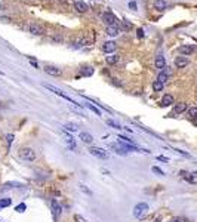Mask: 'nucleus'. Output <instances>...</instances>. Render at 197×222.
Listing matches in <instances>:
<instances>
[{"instance_id":"1","label":"nucleus","mask_w":197,"mask_h":222,"mask_svg":"<svg viewBox=\"0 0 197 222\" xmlns=\"http://www.w3.org/2000/svg\"><path fill=\"white\" fill-rule=\"evenodd\" d=\"M18 157L21 160H24V161H34V160H36V151L30 147H24L19 150Z\"/></svg>"},{"instance_id":"2","label":"nucleus","mask_w":197,"mask_h":222,"mask_svg":"<svg viewBox=\"0 0 197 222\" xmlns=\"http://www.w3.org/2000/svg\"><path fill=\"white\" fill-rule=\"evenodd\" d=\"M147 212H148V205L144 203V201H141L138 205L134 207V216L136 219H142V218L147 215Z\"/></svg>"},{"instance_id":"3","label":"nucleus","mask_w":197,"mask_h":222,"mask_svg":"<svg viewBox=\"0 0 197 222\" xmlns=\"http://www.w3.org/2000/svg\"><path fill=\"white\" fill-rule=\"evenodd\" d=\"M89 153L92 154L93 157H98V159H101V160H105L110 157V154H108L104 148H99V147H90Z\"/></svg>"},{"instance_id":"4","label":"nucleus","mask_w":197,"mask_h":222,"mask_svg":"<svg viewBox=\"0 0 197 222\" xmlns=\"http://www.w3.org/2000/svg\"><path fill=\"white\" fill-rule=\"evenodd\" d=\"M102 21H104V24H107V27H110V25L117 24V18L114 17L111 12H105V13L102 15Z\"/></svg>"},{"instance_id":"5","label":"nucleus","mask_w":197,"mask_h":222,"mask_svg":"<svg viewBox=\"0 0 197 222\" xmlns=\"http://www.w3.org/2000/svg\"><path fill=\"white\" fill-rule=\"evenodd\" d=\"M28 30H30V33H31V34H34V36H42L43 33H45V28H43L42 25H39V24H36V22L30 24Z\"/></svg>"},{"instance_id":"6","label":"nucleus","mask_w":197,"mask_h":222,"mask_svg":"<svg viewBox=\"0 0 197 222\" xmlns=\"http://www.w3.org/2000/svg\"><path fill=\"white\" fill-rule=\"evenodd\" d=\"M45 73L49 74V76H53V77H59L62 74L61 68H56V67H52V65H45Z\"/></svg>"},{"instance_id":"7","label":"nucleus","mask_w":197,"mask_h":222,"mask_svg":"<svg viewBox=\"0 0 197 222\" xmlns=\"http://www.w3.org/2000/svg\"><path fill=\"white\" fill-rule=\"evenodd\" d=\"M74 9L77 12H80V13H84V12H88L89 6H88V3H84L82 0H76L74 2Z\"/></svg>"},{"instance_id":"8","label":"nucleus","mask_w":197,"mask_h":222,"mask_svg":"<svg viewBox=\"0 0 197 222\" xmlns=\"http://www.w3.org/2000/svg\"><path fill=\"white\" fill-rule=\"evenodd\" d=\"M116 43L113 42V40H108V42H105L104 43V46H102V51L105 52V53H113V52L116 51Z\"/></svg>"},{"instance_id":"9","label":"nucleus","mask_w":197,"mask_h":222,"mask_svg":"<svg viewBox=\"0 0 197 222\" xmlns=\"http://www.w3.org/2000/svg\"><path fill=\"white\" fill-rule=\"evenodd\" d=\"M108 147L111 148V150H114V153L120 154V155H126V151L123 150V147H122L120 142H111V144H108Z\"/></svg>"},{"instance_id":"10","label":"nucleus","mask_w":197,"mask_h":222,"mask_svg":"<svg viewBox=\"0 0 197 222\" xmlns=\"http://www.w3.org/2000/svg\"><path fill=\"white\" fill-rule=\"evenodd\" d=\"M179 53L181 55H184V57H188V55H191L193 52H194V47H193L191 45H182L179 46Z\"/></svg>"},{"instance_id":"11","label":"nucleus","mask_w":197,"mask_h":222,"mask_svg":"<svg viewBox=\"0 0 197 222\" xmlns=\"http://www.w3.org/2000/svg\"><path fill=\"white\" fill-rule=\"evenodd\" d=\"M107 34L110 36V37H117V36L120 34V27H119L117 24L107 27Z\"/></svg>"},{"instance_id":"12","label":"nucleus","mask_w":197,"mask_h":222,"mask_svg":"<svg viewBox=\"0 0 197 222\" xmlns=\"http://www.w3.org/2000/svg\"><path fill=\"white\" fill-rule=\"evenodd\" d=\"M175 65L176 68H184L188 65V58L187 57H176L175 58Z\"/></svg>"},{"instance_id":"13","label":"nucleus","mask_w":197,"mask_h":222,"mask_svg":"<svg viewBox=\"0 0 197 222\" xmlns=\"http://www.w3.org/2000/svg\"><path fill=\"white\" fill-rule=\"evenodd\" d=\"M154 65H156V68H159V70L166 68V59H164L163 55H157V57H156Z\"/></svg>"},{"instance_id":"14","label":"nucleus","mask_w":197,"mask_h":222,"mask_svg":"<svg viewBox=\"0 0 197 222\" xmlns=\"http://www.w3.org/2000/svg\"><path fill=\"white\" fill-rule=\"evenodd\" d=\"M174 104H175V99L172 95L166 93V95L162 98V107H170V105H174Z\"/></svg>"},{"instance_id":"15","label":"nucleus","mask_w":197,"mask_h":222,"mask_svg":"<svg viewBox=\"0 0 197 222\" xmlns=\"http://www.w3.org/2000/svg\"><path fill=\"white\" fill-rule=\"evenodd\" d=\"M79 138L82 139V142H84V144H92L93 142V136H92L90 133H88V132H80Z\"/></svg>"},{"instance_id":"16","label":"nucleus","mask_w":197,"mask_h":222,"mask_svg":"<svg viewBox=\"0 0 197 222\" xmlns=\"http://www.w3.org/2000/svg\"><path fill=\"white\" fill-rule=\"evenodd\" d=\"M185 110H187V104L185 102H179V104H176V105H175L174 113L175 114H181V113H184Z\"/></svg>"},{"instance_id":"17","label":"nucleus","mask_w":197,"mask_h":222,"mask_svg":"<svg viewBox=\"0 0 197 222\" xmlns=\"http://www.w3.org/2000/svg\"><path fill=\"white\" fill-rule=\"evenodd\" d=\"M52 210H53L55 218L61 215V206L58 205V201H56V200H52Z\"/></svg>"},{"instance_id":"18","label":"nucleus","mask_w":197,"mask_h":222,"mask_svg":"<svg viewBox=\"0 0 197 222\" xmlns=\"http://www.w3.org/2000/svg\"><path fill=\"white\" fill-rule=\"evenodd\" d=\"M166 2L164 0H154V7L157 9V11H164L166 9Z\"/></svg>"},{"instance_id":"19","label":"nucleus","mask_w":197,"mask_h":222,"mask_svg":"<svg viewBox=\"0 0 197 222\" xmlns=\"http://www.w3.org/2000/svg\"><path fill=\"white\" fill-rule=\"evenodd\" d=\"M43 87H46L48 91H51V92H53V93H56V95H59L61 96L64 92L61 91V89H58V87H55V86H52V85H46V83H43Z\"/></svg>"},{"instance_id":"20","label":"nucleus","mask_w":197,"mask_h":222,"mask_svg":"<svg viewBox=\"0 0 197 222\" xmlns=\"http://www.w3.org/2000/svg\"><path fill=\"white\" fill-rule=\"evenodd\" d=\"M119 59H120V57H119V55H108V57H105V61H107V64H110V65H113V64H117Z\"/></svg>"},{"instance_id":"21","label":"nucleus","mask_w":197,"mask_h":222,"mask_svg":"<svg viewBox=\"0 0 197 222\" xmlns=\"http://www.w3.org/2000/svg\"><path fill=\"white\" fill-rule=\"evenodd\" d=\"M163 89V83L162 81H159V80H154L153 81V91L154 92H162Z\"/></svg>"},{"instance_id":"22","label":"nucleus","mask_w":197,"mask_h":222,"mask_svg":"<svg viewBox=\"0 0 197 222\" xmlns=\"http://www.w3.org/2000/svg\"><path fill=\"white\" fill-rule=\"evenodd\" d=\"M168 79H169V74L166 73V71H160V74L157 76V80H159V81H162L163 85L168 81Z\"/></svg>"},{"instance_id":"23","label":"nucleus","mask_w":197,"mask_h":222,"mask_svg":"<svg viewBox=\"0 0 197 222\" xmlns=\"http://www.w3.org/2000/svg\"><path fill=\"white\" fill-rule=\"evenodd\" d=\"M12 205V199H0V209L9 207Z\"/></svg>"},{"instance_id":"24","label":"nucleus","mask_w":197,"mask_h":222,"mask_svg":"<svg viewBox=\"0 0 197 222\" xmlns=\"http://www.w3.org/2000/svg\"><path fill=\"white\" fill-rule=\"evenodd\" d=\"M5 190H8V188H19V187H24L21 182H6L5 185Z\"/></svg>"},{"instance_id":"25","label":"nucleus","mask_w":197,"mask_h":222,"mask_svg":"<svg viewBox=\"0 0 197 222\" xmlns=\"http://www.w3.org/2000/svg\"><path fill=\"white\" fill-rule=\"evenodd\" d=\"M92 74H93V68H92V67H84V68L82 70V76H84V77H89Z\"/></svg>"},{"instance_id":"26","label":"nucleus","mask_w":197,"mask_h":222,"mask_svg":"<svg viewBox=\"0 0 197 222\" xmlns=\"http://www.w3.org/2000/svg\"><path fill=\"white\" fill-rule=\"evenodd\" d=\"M64 127H65V131H68V132H76L79 129L77 125H74V123H67V125H64Z\"/></svg>"},{"instance_id":"27","label":"nucleus","mask_w":197,"mask_h":222,"mask_svg":"<svg viewBox=\"0 0 197 222\" xmlns=\"http://www.w3.org/2000/svg\"><path fill=\"white\" fill-rule=\"evenodd\" d=\"M188 116H190L191 119H197V107H191V108H188Z\"/></svg>"},{"instance_id":"28","label":"nucleus","mask_w":197,"mask_h":222,"mask_svg":"<svg viewBox=\"0 0 197 222\" xmlns=\"http://www.w3.org/2000/svg\"><path fill=\"white\" fill-rule=\"evenodd\" d=\"M84 105H86V107H88V108H89L90 111H93V113H95L96 116H101V111H99V110L96 108L95 105H92V104H84Z\"/></svg>"},{"instance_id":"29","label":"nucleus","mask_w":197,"mask_h":222,"mask_svg":"<svg viewBox=\"0 0 197 222\" xmlns=\"http://www.w3.org/2000/svg\"><path fill=\"white\" fill-rule=\"evenodd\" d=\"M107 125H108V126H111L113 129H122V126L119 125V123H116L114 120H107Z\"/></svg>"},{"instance_id":"30","label":"nucleus","mask_w":197,"mask_h":222,"mask_svg":"<svg viewBox=\"0 0 197 222\" xmlns=\"http://www.w3.org/2000/svg\"><path fill=\"white\" fill-rule=\"evenodd\" d=\"M25 209H27V206H25V203H19V205L15 207V210L18 212V213H23V212H25Z\"/></svg>"},{"instance_id":"31","label":"nucleus","mask_w":197,"mask_h":222,"mask_svg":"<svg viewBox=\"0 0 197 222\" xmlns=\"http://www.w3.org/2000/svg\"><path fill=\"white\" fill-rule=\"evenodd\" d=\"M151 170L154 172V173H157L159 176H164V172L162 170L160 167H157V166H153V167H151Z\"/></svg>"},{"instance_id":"32","label":"nucleus","mask_w":197,"mask_h":222,"mask_svg":"<svg viewBox=\"0 0 197 222\" xmlns=\"http://www.w3.org/2000/svg\"><path fill=\"white\" fill-rule=\"evenodd\" d=\"M80 191H83L84 194H88V195H90V194H92V191H90L89 188L86 187V185H83V184H82V185H80Z\"/></svg>"},{"instance_id":"33","label":"nucleus","mask_w":197,"mask_h":222,"mask_svg":"<svg viewBox=\"0 0 197 222\" xmlns=\"http://www.w3.org/2000/svg\"><path fill=\"white\" fill-rule=\"evenodd\" d=\"M122 22H123V28L124 30H130V28H132V22H129L128 19H123Z\"/></svg>"},{"instance_id":"34","label":"nucleus","mask_w":197,"mask_h":222,"mask_svg":"<svg viewBox=\"0 0 197 222\" xmlns=\"http://www.w3.org/2000/svg\"><path fill=\"white\" fill-rule=\"evenodd\" d=\"M136 36H138V39H144V30L142 28H138V31H136Z\"/></svg>"},{"instance_id":"35","label":"nucleus","mask_w":197,"mask_h":222,"mask_svg":"<svg viewBox=\"0 0 197 222\" xmlns=\"http://www.w3.org/2000/svg\"><path fill=\"white\" fill-rule=\"evenodd\" d=\"M6 139H8V144H9V145H11V144L13 142V135H11V133H9V135H8V136H6Z\"/></svg>"},{"instance_id":"36","label":"nucleus","mask_w":197,"mask_h":222,"mask_svg":"<svg viewBox=\"0 0 197 222\" xmlns=\"http://www.w3.org/2000/svg\"><path fill=\"white\" fill-rule=\"evenodd\" d=\"M157 160H160V161H169V159L168 157H164V155H159Z\"/></svg>"},{"instance_id":"37","label":"nucleus","mask_w":197,"mask_h":222,"mask_svg":"<svg viewBox=\"0 0 197 222\" xmlns=\"http://www.w3.org/2000/svg\"><path fill=\"white\" fill-rule=\"evenodd\" d=\"M74 219H76L77 222H86V221L83 219V218H82V216H79V215H76V216H74Z\"/></svg>"},{"instance_id":"38","label":"nucleus","mask_w":197,"mask_h":222,"mask_svg":"<svg viewBox=\"0 0 197 222\" xmlns=\"http://www.w3.org/2000/svg\"><path fill=\"white\" fill-rule=\"evenodd\" d=\"M129 7L135 11V9H136V3H135V2H129Z\"/></svg>"},{"instance_id":"39","label":"nucleus","mask_w":197,"mask_h":222,"mask_svg":"<svg viewBox=\"0 0 197 222\" xmlns=\"http://www.w3.org/2000/svg\"><path fill=\"white\" fill-rule=\"evenodd\" d=\"M30 64H31V65H34V67H36V68H37V67H39V65H37V62H36V61H33V59H31V61H30Z\"/></svg>"},{"instance_id":"40","label":"nucleus","mask_w":197,"mask_h":222,"mask_svg":"<svg viewBox=\"0 0 197 222\" xmlns=\"http://www.w3.org/2000/svg\"><path fill=\"white\" fill-rule=\"evenodd\" d=\"M172 222H182V219H179V218H178V219H174Z\"/></svg>"},{"instance_id":"41","label":"nucleus","mask_w":197,"mask_h":222,"mask_svg":"<svg viewBox=\"0 0 197 222\" xmlns=\"http://www.w3.org/2000/svg\"><path fill=\"white\" fill-rule=\"evenodd\" d=\"M0 9H2V5H0Z\"/></svg>"}]
</instances>
